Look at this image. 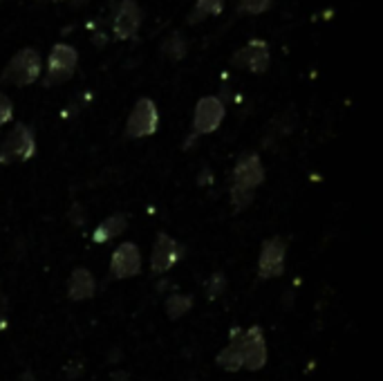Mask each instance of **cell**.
Segmentation results:
<instances>
[{"mask_svg":"<svg viewBox=\"0 0 383 381\" xmlns=\"http://www.w3.org/2000/svg\"><path fill=\"white\" fill-rule=\"evenodd\" d=\"M271 7V0H235V9L242 16H258Z\"/></svg>","mask_w":383,"mask_h":381,"instance_id":"obj_19","label":"cell"},{"mask_svg":"<svg viewBox=\"0 0 383 381\" xmlns=\"http://www.w3.org/2000/svg\"><path fill=\"white\" fill-rule=\"evenodd\" d=\"M240 355H242V368L260 370L267 361V344L264 335L258 325L249 328L247 332H240Z\"/></svg>","mask_w":383,"mask_h":381,"instance_id":"obj_8","label":"cell"},{"mask_svg":"<svg viewBox=\"0 0 383 381\" xmlns=\"http://www.w3.org/2000/svg\"><path fill=\"white\" fill-rule=\"evenodd\" d=\"M43 70V61L41 54H38L34 47H23L18 50L12 61L5 65L3 74H0V83H9V85H32Z\"/></svg>","mask_w":383,"mask_h":381,"instance_id":"obj_2","label":"cell"},{"mask_svg":"<svg viewBox=\"0 0 383 381\" xmlns=\"http://www.w3.org/2000/svg\"><path fill=\"white\" fill-rule=\"evenodd\" d=\"M222 9H224L222 0H195L193 12L189 14V25H198L204 21V18L218 16V14H222Z\"/></svg>","mask_w":383,"mask_h":381,"instance_id":"obj_16","label":"cell"},{"mask_svg":"<svg viewBox=\"0 0 383 381\" xmlns=\"http://www.w3.org/2000/svg\"><path fill=\"white\" fill-rule=\"evenodd\" d=\"M144 21V14H142V7L135 3V0H121L119 5L114 9V16H112V36L117 41H128V38L137 36Z\"/></svg>","mask_w":383,"mask_h":381,"instance_id":"obj_6","label":"cell"},{"mask_svg":"<svg viewBox=\"0 0 383 381\" xmlns=\"http://www.w3.org/2000/svg\"><path fill=\"white\" fill-rule=\"evenodd\" d=\"M112 381H128V375L126 373H114L112 375Z\"/></svg>","mask_w":383,"mask_h":381,"instance_id":"obj_23","label":"cell"},{"mask_svg":"<svg viewBox=\"0 0 383 381\" xmlns=\"http://www.w3.org/2000/svg\"><path fill=\"white\" fill-rule=\"evenodd\" d=\"M52 3H58V0H52Z\"/></svg>","mask_w":383,"mask_h":381,"instance_id":"obj_25","label":"cell"},{"mask_svg":"<svg viewBox=\"0 0 383 381\" xmlns=\"http://www.w3.org/2000/svg\"><path fill=\"white\" fill-rule=\"evenodd\" d=\"M264 180L262 162L255 153L242 155L233 171V187H231V202L235 211H244L253 202V191Z\"/></svg>","mask_w":383,"mask_h":381,"instance_id":"obj_1","label":"cell"},{"mask_svg":"<svg viewBox=\"0 0 383 381\" xmlns=\"http://www.w3.org/2000/svg\"><path fill=\"white\" fill-rule=\"evenodd\" d=\"M191 305H193L191 296L173 294V296H169V300H166V314H169L171 319H180L191 310Z\"/></svg>","mask_w":383,"mask_h":381,"instance_id":"obj_17","label":"cell"},{"mask_svg":"<svg viewBox=\"0 0 383 381\" xmlns=\"http://www.w3.org/2000/svg\"><path fill=\"white\" fill-rule=\"evenodd\" d=\"M14 117V105H12V99H9L7 94L0 92V126H5L7 121H12Z\"/></svg>","mask_w":383,"mask_h":381,"instance_id":"obj_20","label":"cell"},{"mask_svg":"<svg viewBox=\"0 0 383 381\" xmlns=\"http://www.w3.org/2000/svg\"><path fill=\"white\" fill-rule=\"evenodd\" d=\"M67 3L74 5V7H81V5H85V3H87V0H67Z\"/></svg>","mask_w":383,"mask_h":381,"instance_id":"obj_24","label":"cell"},{"mask_svg":"<svg viewBox=\"0 0 383 381\" xmlns=\"http://www.w3.org/2000/svg\"><path fill=\"white\" fill-rule=\"evenodd\" d=\"M224 285H227V280H224L222 273H213L211 280H209V296L211 298L220 296L222 291H224Z\"/></svg>","mask_w":383,"mask_h":381,"instance_id":"obj_21","label":"cell"},{"mask_svg":"<svg viewBox=\"0 0 383 381\" xmlns=\"http://www.w3.org/2000/svg\"><path fill=\"white\" fill-rule=\"evenodd\" d=\"M160 126V112H157V105L153 99L144 96L135 103V108L128 117V124H126V137L130 139H139V137H148L157 130Z\"/></svg>","mask_w":383,"mask_h":381,"instance_id":"obj_5","label":"cell"},{"mask_svg":"<svg viewBox=\"0 0 383 381\" xmlns=\"http://www.w3.org/2000/svg\"><path fill=\"white\" fill-rule=\"evenodd\" d=\"M142 269V253L133 242H124L114 249L112 262H110V273L112 278H130L137 276Z\"/></svg>","mask_w":383,"mask_h":381,"instance_id":"obj_11","label":"cell"},{"mask_svg":"<svg viewBox=\"0 0 383 381\" xmlns=\"http://www.w3.org/2000/svg\"><path fill=\"white\" fill-rule=\"evenodd\" d=\"M36 153V139L29 126L18 124L16 128L9 133L3 144H0V164H12V162H27L32 160Z\"/></svg>","mask_w":383,"mask_h":381,"instance_id":"obj_3","label":"cell"},{"mask_svg":"<svg viewBox=\"0 0 383 381\" xmlns=\"http://www.w3.org/2000/svg\"><path fill=\"white\" fill-rule=\"evenodd\" d=\"M78 63V52L76 47L67 43H56L47 58V74H45V85L52 87L58 83H65L67 79H72V74L76 70Z\"/></svg>","mask_w":383,"mask_h":381,"instance_id":"obj_4","label":"cell"},{"mask_svg":"<svg viewBox=\"0 0 383 381\" xmlns=\"http://www.w3.org/2000/svg\"><path fill=\"white\" fill-rule=\"evenodd\" d=\"M5 312H7V298L0 294V328L5 325Z\"/></svg>","mask_w":383,"mask_h":381,"instance_id":"obj_22","label":"cell"},{"mask_svg":"<svg viewBox=\"0 0 383 381\" xmlns=\"http://www.w3.org/2000/svg\"><path fill=\"white\" fill-rule=\"evenodd\" d=\"M218 364L229 370V373H235V370L242 368V355H240V330L233 332L231 337V344L222 350V353L218 355Z\"/></svg>","mask_w":383,"mask_h":381,"instance_id":"obj_14","label":"cell"},{"mask_svg":"<svg viewBox=\"0 0 383 381\" xmlns=\"http://www.w3.org/2000/svg\"><path fill=\"white\" fill-rule=\"evenodd\" d=\"M284 256H287V242L282 238H271L262 245L258 273L260 278H276L284 271Z\"/></svg>","mask_w":383,"mask_h":381,"instance_id":"obj_10","label":"cell"},{"mask_svg":"<svg viewBox=\"0 0 383 381\" xmlns=\"http://www.w3.org/2000/svg\"><path fill=\"white\" fill-rule=\"evenodd\" d=\"M94 278H92V273L87 271V269H74L72 271V276L70 280H67V296H70L72 300H85V298H90L94 294Z\"/></svg>","mask_w":383,"mask_h":381,"instance_id":"obj_13","label":"cell"},{"mask_svg":"<svg viewBox=\"0 0 383 381\" xmlns=\"http://www.w3.org/2000/svg\"><path fill=\"white\" fill-rule=\"evenodd\" d=\"M233 65L242 67V70H249L253 74L267 72V67H269V45H267V41H262V38H251V41L244 45L240 52H235Z\"/></svg>","mask_w":383,"mask_h":381,"instance_id":"obj_9","label":"cell"},{"mask_svg":"<svg viewBox=\"0 0 383 381\" xmlns=\"http://www.w3.org/2000/svg\"><path fill=\"white\" fill-rule=\"evenodd\" d=\"M180 256H182V247L178 242L171 236H166V233H160L153 247V260H151L153 273H166L175 262H178Z\"/></svg>","mask_w":383,"mask_h":381,"instance_id":"obj_12","label":"cell"},{"mask_svg":"<svg viewBox=\"0 0 383 381\" xmlns=\"http://www.w3.org/2000/svg\"><path fill=\"white\" fill-rule=\"evenodd\" d=\"M164 54L169 56V58H173V61H180V58L186 54V41L182 38L180 32H173L164 41Z\"/></svg>","mask_w":383,"mask_h":381,"instance_id":"obj_18","label":"cell"},{"mask_svg":"<svg viewBox=\"0 0 383 381\" xmlns=\"http://www.w3.org/2000/svg\"><path fill=\"white\" fill-rule=\"evenodd\" d=\"M222 119H224V105L218 96H202L198 105H195L193 115V137L218 130Z\"/></svg>","mask_w":383,"mask_h":381,"instance_id":"obj_7","label":"cell"},{"mask_svg":"<svg viewBox=\"0 0 383 381\" xmlns=\"http://www.w3.org/2000/svg\"><path fill=\"white\" fill-rule=\"evenodd\" d=\"M124 229H126V216L124 213H114V216L105 218L99 227H96L92 238H94V242H108L117 236H121Z\"/></svg>","mask_w":383,"mask_h":381,"instance_id":"obj_15","label":"cell"}]
</instances>
